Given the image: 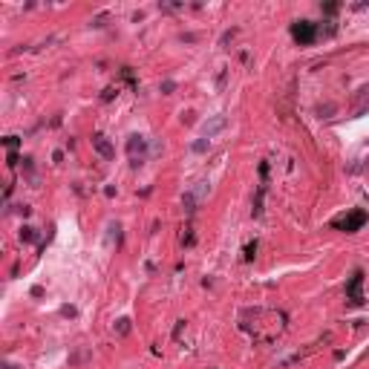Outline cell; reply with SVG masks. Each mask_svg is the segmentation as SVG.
Here are the masks:
<instances>
[{
	"instance_id": "6da1fadb",
	"label": "cell",
	"mask_w": 369,
	"mask_h": 369,
	"mask_svg": "<svg viewBox=\"0 0 369 369\" xmlns=\"http://www.w3.org/2000/svg\"><path fill=\"white\" fill-rule=\"evenodd\" d=\"M366 222V211H355V214H349V216H343V219H334L332 225L334 228H341V231H358L360 225Z\"/></svg>"
},
{
	"instance_id": "7a4b0ae2",
	"label": "cell",
	"mask_w": 369,
	"mask_h": 369,
	"mask_svg": "<svg viewBox=\"0 0 369 369\" xmlns=\"http://www.w3.org/2000/svg\"><path fill=\"white\" fill-rule=\"evenodd\" d=\"M291 35H294V41H300V44H312V41L317 38V26L315 23H309V20H300V23H294Z\"/></svg>"
},
{
	"instance_id": "3957f363",
	"label": "cell",
	"mask_w": 369,
	"mask_h": 369,
	"mask_svg": "<svg viewBox=\"0 0 369 369\" xmlns=\"http://www.w3.org/2000/svg\"><path fill=\"white\" fill-rule=\"evenodd\" d=\"M360 283H363V274H355L352 277V283H349V297H352V303H360Z\"/></svg>"
},
{
	"instance_id": "277c9868",
	"label": "cell",
	"mask_w": 369,
	"mask_h": 369,
	"mask_svg": "<svg viewBox=\"0 0 369 369\" xmlns=\"http://www.w3.org/2000/svg\"><path fill=\"white\" fill-rule=\"evenodd\" d=\"M92 144H95V150H98L101 156H107V159L113 156V147H110V144L104 142V136H95V139H92Z\"/></svg>"
}]
</instances>
